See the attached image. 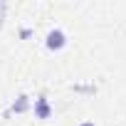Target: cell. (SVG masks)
<instances>
[{
  "instance_id": "cell-2",
  "label": "cell",
  "mask_w": 126,
  "mask_h": 126,
  "mask_svg": "<svg viewBox=\"0 0 126 126\" xmlns=\"http://www.w3.org/2000/svg\"><path fill=\"white\" fill-rule=\"evenodd\" d=\"M82 126H94V124H82Z\"/></svg>"
},
{
  "instance_id": "cell-1",
  "label": "cell",
  "mask_w": 126,
  "mask_h": 126,
  "mask_svg": "<svg viewBox=\"0 0 126 126\" xmlns=\"http://www.w3.org/2000/svg\"><path fill=\"white\" fill-rule=\"evenodd\" d=\"M62 45H64V35H62L59 30H54V32L47 35V47H49V49H59Z\"/></svg>"
}]
</instances>
